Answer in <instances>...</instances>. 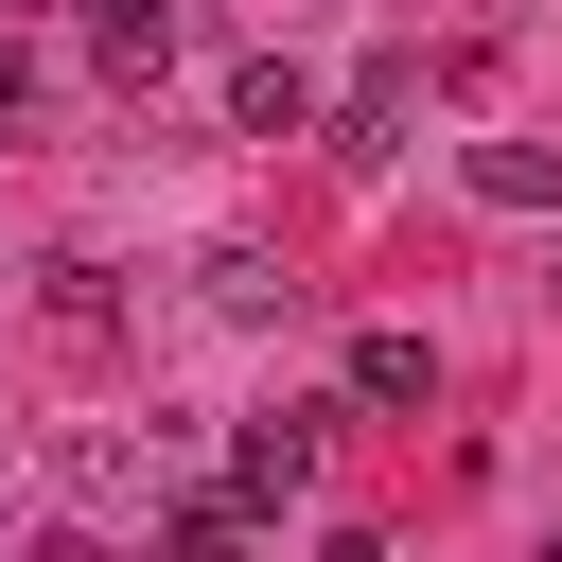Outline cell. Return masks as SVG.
Masks as SVG:
<instances>
[{
  "instance_id": "cell-1",
  "label": "cell",
  "mask_w": 562,
  "mask_h": 562,
  "mask_svg": "<svg viewBox=\"0 0 562 562\" xmlns=\"http://www.w3.org/2000/svg\"><path fill=\"white\" fill-rule=\"evenodd\" d=\"M316 457H334V422H316V404H263V422L228 439V509H246V527H263V509H299V492H316Z\"/></svg>"
},
{
  "instance_id": "cell-2",
  "label": "cell",
  "mask_w": 562,
  "mask_h": 562,
  "mask_svg": "<svg viewBox=\"0 0 562 562\" xmlns=\"http://www.w3.org/2000/svg\"><path fill=\"white\" fill-rule=\"evenodd\" d=\"M70 492H88V509H176V439H158V422H140V439L88 422V439H70Z\"/></svg>"
},
{
  "instance_id": "cell-3",
  "label": "cell",
  "mask_w": 562,
  "mask_h": 562,
  "mask_svg": "<svg viewBox=\"0 0 562 562\" xmlns=\"http://www.w3.org/2000/svg\"><path fill=\"white\" fill-rule=\"evenodd\" d=\"M404 123H422V70H404V53H369V70H351V105H334V158H404Z\"/></svg>"
},
{
  "instance_id": "cell-4",
  "label": "cell",
  "mask_w": 562,
  "mask_h": 562,
  "mask_svg": "<svg viewBox=\"0 0 562 562\" xmlns=\"http://www.w3.org/2000/svg\"><path fill=\"white\" fill-rule=\"evenodd\" d=\"M228 123H246V140H299V123H316V70H299V53H246V70H228Z\"/></svg>"
},
{
  "instance_id": "cell-5",
  "label": "cell",
  "mask_w": 562,
  "mask_h": 562,
  "mask_svg": "<svg viewBox=\"0 0 562 562\" xmlns=\"http://www.w3.org/2000/svg\"><path fill=\"white\" fill-rule=\"evenodd\" d=\"M193 299H211V316H281L299 281H281V246H263V228H228V246L193 263Z\"/></svg>"
},
{
  "instance_id": "cell-6",
  "label": "cell",
  "mask_w": 562,
  "mask_h": 562,
  "mask_svg": "<svg viewBox=\"0 0 562 562\" xmlns=\"http://www.w3.org/2000/svg\"><path fill=\"white\" fill-rule=\"evenodd\" d=\"M351 404H386V422H404V404H439V351H422L404 316H386V334H351Z\"/></svg>"
},
{
  "instance_id": "cell-7",
  "label": "cell",
  "mask_w": 562,
  "mask_h": 562,
  "mask_svg": "<svg viewBox=\"0 0 562 562\" xmlns=\"http://www.w3.org/2000/svg\"><path fill=\"white\" fill-rule=\"evenodd\" d=\"M474 211H562V140H474Z\"/></svg>"
},
{
  "instance_id": "cell-8",
  "label": "cell",
  "mask_w": 562,
  "mask_h": 562,
  "mask_svg": "<svg viewBox=\"0 0 562 562\" xmlns=\"http://www.w3.org/2000/svg\"><path fill=\"white\" fill-rule=\"evenodd\" d=\"M88 53H105L123 88H158V70H176V0H105V18H88Z\"/></svg>"
},
{
  "instance_id": "cell-9",
  "label": "cell",
  "mask_w": 562,
  "mask_h": 562,
  "mask_svg": "<svg viewBox=\"0 0 562 562\" xmlns=\"http://www.w3.org/2000/svg\"><path fill=\"white\" fill-rule=\"evenodd\" d=\"M140 562H246V509H228V492H176V509H158V544H140Z\"/></svg>"
},
{
  "instance_id": "cell-10",
  "label": "cell",
  "mask_w": 562,
  "mask_h": 562,
  "mask_svg": "<svg viewBox=\"0 0 562 562\" xmlns=\"http://www.w3.org/2000/svg\"><path fill=\"white\" fill-rule=\"evenodd\" d=\"M544 562H562V527H544Z\"/></svg>"
}]
</instances>
